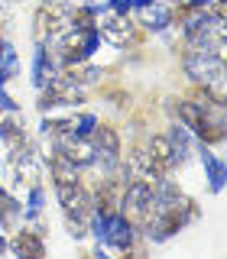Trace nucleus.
Wrapping results in <instances>:
<instances>
[{
  "instance_id": "4",
  "label": "nucleus",
  "mask_w": 227,
  "mask_h": 259,
  "mask_svg": "<svg viewBox=\"0 0 227 259\" xmlns=\"http://www.w3.org/2000/svg\"><path fill=\"white\" fill-rule=\"evenodd\" d=\"M71 4L75 0H43L36 10V42L62 36L71 29Z\"/></svg>"
},
{
  "instance_id": "3",
  "label": "nucleus",
  "mask_w": 227,
  "mask_h": 259,
  "mask_svg": "<svg viewBox=\"0 0 227 259\" xmlns=\"http://www.w3.org/2000/svg\"><path fill=\"white\" fill-rule=\"evenodd\" d=\"M182 65H185V75H188L195 84L208 88L214 97L224 101V55H214V52H185Z\"/></svg>"
},
{
  "instance_id": "1",
  "label": "nucleus",
  "mask_w": 227,
  "mask_h": 259,
  "mask_svg": "<svg viewBox=\"0 0 227 259\" xmlns=\"http://www.w3.org/2000/svg\"><path fill=\"white\" fill-rule=\"evenodd\" d=\"M195 217H198V204L185 191H178L175 182L159 178L153 185V214H149V224H146L143 237L153 243H166L178 230H185Z\"/></svg>"
},
{
  "instance_id": "20",
  "label": "nucleus",
  "mask_w": 227,
  "mask_h": 259,
  "mask_svg": "<svg viewBox=\"0 0 227 259\" xmlns=\"http://www.w3.org/2000/svg\"><path fill=\"white\" fill-rule=\"evenodd\" d=\"M75 4H94V0H75Z\"/></svg>"
},
{
  "instance_id": "17",
  "label": "nucleus",
  "mask_w": 227,
  "mask_h": 259,
  "mask_svg": "<svg viewBox=\"0 0 227 259\" xmlns=\"http://www.w3.org/2000/svg\"><path fill=\"white\" fill-rule=\"evenodd\" d=\"M16 68H20V59H16V49L10 42H0V84H7Z\"/></svg>"
},
{
  "instance_id": "2",
  "label": "nucleus",
  "mask_w": 227,
  "mask_h": 259,
  "mask_svg": "<svg viewBox=\"0 0 227 259\" xmlns=\"http://www.w3.org/2000/svg\"><path fill=\"white\" fill-rule=\"evenodd\" d=\"M52 162V178H55V194H59V204L65 214V224H68V233L75 240L88 237V221H91V191L81 182V172L71 165H65L59 159Z\"/></svg>"
},
{
  "instance_id": "19",
  "label": "nucleus",
  "mask_w": 227,
  "mask_h": 259,
  "mask_svg": "<svg viewBox=\"0 0 227 259\" xmlns=\"http://www.w3.org/2000/svg\"><path fill=\"white\" fill-rule=\"evenodd\" d=\"M7 249H10V243H7V237H0V256H4Z\"/></svg>"
},
{
  "instance_id": "11",
  "label": "nucleus",
  "mask_w": 227,
  "mask_h": 259,
  "mask_svg": "<svg viewBox=\"0 0 227 259\" xmlns=\"http://www.w3.org/2000/svg\"><path fill=\"white\" fill-rule=\"evenodd\" d=\"M146 156L153 159V165H156L162 175H169L172 168H178V162H175V152H172V146H169L166 133L153 136V140H149V146H146Z\"/></svg>"
},
{
  "instance_id": "12",
  "label": "nucleus",
  "mask_w": 227,
  "mask_h": 259,
  "mask_svg": "<svg viewBox=\"0 0 227 259\" xmlns=\"http://www.w3.org/2000/svg\"><path fill=\"white\" fill-rule=\"evenodd\" d=\"M0 140H4L7 149L26 143V130H23V117L20 110H4L0 113Z\"/></svg>"
},
{
  "instance_id": "13",
  "label": "nucleus",
  "mask_w": 227,
  "mask_h": 259,
  "mask_svg": "<svg viewBox=\"0 0 227 259\" xmlns=\"http://www.w3.org/2000/svg\"><path fill=\"white\" fill-rule=\"evenodd\" d=\"M55 75H59V68L52 65V59H49L46 46H43V42H36V52H32V81H36V88L49 84V81H52Z\"/></svg>"
},
{
  "instance_id": "15",
  "label": "nucleus",
  "mask_w": 227,
  "mask_h": 259,
  "mask_svg": "<svg viewBox=\"0 0 227 259\" xmlns=\"http://www.w3.org/2000/svg\"><path fill=\"white\" fill-rule=\"evenodd\" d=\"M201 162H205V172H208V182H211V191L221 194L224 191V162L214 156V152L208 149V146H201Z\"/></svg>"
},
{
  "instance_id": "7",
  "label": "nucleus",
  "mask_w": 227,
  "mask_h": 259,
  "mask_svg": "<svg viewBox=\"0 0 227 259\" xmlns=\"http://www.w3.org/2000/svg\"><path fill=\"white\" fill-rule=\"evenodd\" d=\"M39 110H52V107H78V104H85V88L75 84V81H68L65 75H55L49 84L39 88Z\"/></svg>"
},
{
  "instance_id": "8",
  "label": "nucleus",
  "mask_w": 227,
  "mask_h": 259,
  "mask_svg": "<svg viewBox=\"0 0 227 259\" xmlns=\"http://www.w3.org/2000/svg\"><path fill=\"white\" fill-rule=\"evenodd\" d=\"M107 7V4H104ZM97 32H101V39L104 42H110V46H133V42H140L143 39V32L136 29V23L130 20V16H120V13H110V10H104L101 16H97Z\"/></svg>"
},
{
  "instance_id": "14",
  "label": "nucleus",
  "mask_w": 227,
  "mask_h": 259,
  "mask_svg": "<svg viewBox=\"0 0 227 259\" xmlns=\"http://www.w3.org/2000/svg\"><path fill=\"white\" fill-rule=\"evenodd\" d=\"M166 140H169V146H172V152H175V162L185 165V159L192 156V133L182 123H172L166 130Z\"/></svg>"
},
{
  "instance_id": "6",
  "label": "nucleus",
  "mask_w": 227,
  "mask_h": 259,
  "mask_svg": "<svg viewBox=\"0 0 227 259\" xmlns=\"http://www.w3.org/2000/svg\"><path fill=\"white\" fill-rule=\"evenodd\" d=\"M91 152L94 162L101 165L104 175L117 172L120 168V156H124V143H120V133L107 123H97V130L91 133Z\"/></svg>"
},
{
  "instance_id": "5",
  "label": "nucleus",
  "mask_w": 227,
  "mask_h": 259,
  "mask_svg": "<svg viewBox=\"0 0 227 259\" xmlns=\"http://www.w3.org/2000/svg\"><path fill=\"white\" fill-rule=\"evenodd\" d=\"M7 168H10V175L23 185V188H32V185H43L46 159L39 156V149L26 140V143H20V146H13V149H10Z\"/></svg>"
},
{
  "instance_id": "9",
  "label": "nucleus",
  "mask_w": 227,
  "mask_h": 259,
  "mask_svg": "<svg viewBox=\"0 0 227 259\" xmlns=\"http://www.w3.org/2000/svg\"><path fill=\"white\" fill-rule=\"evenodd\" d=\"M10 253L16 256H29V259H43L46 256V240L39 230H29V227H23V230H16L10 240Z\"/></svg>"
},
{
  "instance_id": "16",
  "label": "nucleus",
  "mask_w": 227,
  "mask_h": 259,
  "mask_svg": "<svg viewBox=\"0 0 227 259\" xmlns=\"http://www.w3.org/2000/svg\"><path fill=\"white\" fill-rule=\"evenodd\" d=\"M20 210H23V204L13 198V194H7V188L0 185V227L7 230V227H10L16 217H20Z\"/></svg>"
},
{
  "instance_id": "10",
  "label": "nucleus",
  "mask_w": 227,
  "mask_h": 259,
  "mask_svg": "<svg viewBox=\"0 0 227 259\" xmlns=\"http://www.w3.org/2000/svg\"><path fill=\"white\" fill-rule=\"evenodd\" d=\"M136 16H140V23H143L146 29L166 32L169 26H172V4H166V0H153L149 7L136 10Z\"/></svg>"
},
{
  "instance_id": "18",
  "label": "nucleus",
  "mask_w": 227,
  "mask_h": 259,
  "mask_svg": "<svg viewBox=\"0 0 227 259\" xmlns=\"http://www.w3.org/2000/svg\"><path fill=\"white\" fill-rule=\"evenodd\" d=\"M182 4H192V7H208L211 0H182Z\"/></svg>"
}]
</instances>
